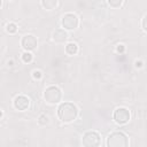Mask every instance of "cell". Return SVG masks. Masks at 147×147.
Returning <instances> with one entry per match:
<instances>
[{
  "label": "cell",
  "mask_w": 147,
  "mask_h": 147,
  "mask_svg": "<svg viewBox=\"0 0 147 147\" xmlns=\"http://www.w3.org/2000/svg\"><path fill=\"white\" fill-rule=\"evenodd\" d=\"M61 24L63 26V30L65 31H72L76 30L79 25V18L74 13H65L61 18Z\"/></svg>",
  "instance_id": "cell-4"
},
{
  "label": "cell",
  "mask_w": 147,
  "mask_h": 147,
  "mask_svg": "<svg viewBox=\"0 0 147 147\" xmlns=\"http://www.w3.org/2000/svg\"><path fill=\"white\" fill-rule=\"evenodd\" d=\"M68 39H69V33L63 29H56L53 32V40L57 44H64Z\"/></svg>",
  "instance_id": "cell-9"
},
{
  "label": "cell",
  "mask_w": 147,
  "mask_h": 147,
  "mask_svg": "<svg viewBox=\"0 0 147 147\" xmlns=\"http://www.w3.org/2000/svg\"><path fill=\"white\" fill-rule=\"evenodd\" d=\"M79 115V109L76 103L70 101L61 102L57 107V116L63 123L74 122Z\"/></svg>",
  "instance_id": "cell-1"
},
{
  "label": "cell",
  "mask_w": 147,
  "mask_h": 147,
  "mask_svg": "<svg viewBox=\"0 0 147 147\" xmlns=\"http://www.w3.org/2000/svg\"><path fill=\"white\" fill-rule=\"evenodd\" d=\"M113 118L114 121L119 124V125H123V124H126L130 118H131V113L127 108L125 107H118L114 110V114H113Z\"/></svg>",
  "instance_id": "cell-6"
},
{
  "label": "cell",
  "mask_w": 147,
  "mask_h": 147,
  "mask_svg": "<svg viewBox=\"0 0 147 147\" xmlns=\"http://www.w3.org/2000/svg\"><path fill=\"white\" fill-rule=\"evenodd\" d=\"M107 147H129V138L124 132H111L107 138Z\"/></svg>",
  "instance_id": "cell-2"
},
{
  "label": "cell",
  "mask_w": 147,
  "mask_h": 147,
  "mask_svg": "<svg viewBox=\"0 0 147 147\" xmlns=\"http://www.w3.org/2000/svg\"><path fill=\"white\" fill-rule=\"evenodd\" d=\"M108 5L113 8H119L122 5H123V1L122 0H109L108 1Z\"/></svg>",
  "instance_id": "cell-15"
},
{
  "label": "cell",
  "mask_w": 147,
  "mask_h": 147,
  "mask_svg": "<svg viewBox=\"0 0 147 147\" xmlns=\"http://www.w3.org/2000/svg\"><path fill=\"white\" fill-rule=\"evenodd\" d=\"M38 123H39L40 125H46V124L49 123V117H48L47 115H45V114H41V115L38 117Z\"/></svg>",
  "instance_id": "cell-14"
},
{
  "label": "cell",
  "mask_w": 147,
  "mask_h": 147,
  "mask_svg": "<svg viewBox=\"0 0 147 147\" xmlns=\"http://www.w3.org/2000/svg\"><path fill=\"white\" fill-rule=\"evenodd\" d=\"M21 45L25 52H31V51H34L37 48L38 40L33 34H25L21 40Z\"/></svg>",
  "instance_id": "cell-7"
},
{
  "label": "cell",
  "mask_w": 147,
  "mask_h": 147,
  "mask_svg": "<svg viewBox=\"0 0 147 147\" xmlns=\"http://www.w3.org/2000/svg\"><path fill=\"white\" fill-rule=\"evenodd\" d=\"M82 144L84 147H99L101 145V136L96 131H87L83 134Z\"/></svg>",
  "instance_id": "cell-5"
},
{
  "label": "cell",
  "mask_w": 147,
  "mask_h": 147,
  "mask_svg": "<svg viewBox=\"0 0 147 147\" xmlns=\"http://www.w3.org/2000/svg\"><path fill=\"white\" fill-rule=\"evenodd\" d=\"M6 31H7L8 33H15V32L17 31V25H16L15 23H13V22H9V23L6 25Z\"/></svg>",
  "instance_id": "cell-12"
},
{
  "label": "cell",
  "mask_w": 147,
  "mask_h": 147,
  "mask_svg": "<svg viewBox=\"0 0 147 147\" xmlns=\"http://www.w3.org/2000/svg\"><path fill=\"white\" fill-rule=\"evenodd\" d=\"M65 53L68 55H76L78 53V45L76 42H68L65 45Z\"/></svg>",
  "instance_id": "cell-10"
},
{
  "label": "cell",
  "mask_w": 147,
  "mask_h": 147,
  "mask_svg": "<svg viewBox=\"0 0 147 147\" xmlns=\"http://www.w3.org/2000/svg\"><path fill=\"white\" fill-rule=\"evenodd\" d=\"M134 65H136V68H141L142 67V61H136Z\"/></svg>",
  "instance_id": "cell-19"
},
{
  "label": "cell",
  "mask_w": 147,
  "mask_h": 147,
  "mask_svg": "<svg viewBox=\"0 0 147 147\" xmlns=\"http://www.w3.org/2000/svg\"><path fill=\"white\" fill-rule=\"evenodd\" d=\"M41 76H42V74H41L40 70H33V71H32V77H33L34 79H40Z\"/></svg>",
  "instance_id": "cell-16"
},
{
  "label": "cell",
  "mask_w": 147,
  "mask_h": 147,
  "mask_svg": "<svg viewBox=\"0 0 147 147\" xmlns=\"http://www.w3.org/2000/svg\"><path fill=\"white\" fill-rule=\"evenodd\" d=\"M1 117H2V111L0 110V118H1Z\"/></svg>",
  "instance_id": "cell-20"
},
{
  "label": "cell",
  "mask_w": 147,
  "mask_h": 147,
  "mask_svg": "<svg viewBox=\"0 0 147 147\" xmlns=\"http://www.w3.org/2000/svg\"><path fill=\"white\" fill-rule=\"evenodd\" d=\"M13 105H14V108L16 110H18V111H25L30 107V99L26 95L20 94L17 96H15V99L13 101Z\"/></svg>",
  "instance_id": "cell-8"
},
{
  "label": "cell",
  "mask_w": 147,
  "mask_h": 147,
  "mask_svg": "<svg viewBox=\"0 0 147 147\" xmlns=\"http://www.w3.org/2000/svg\"><path fill=\"white\" fill-rule=\"evenodd\" d=\"M44 99L49 105L60 103L62 100V91L56 85H51L45 88L44 91Z\"/></svg>",
  "instance_id": "cell-3"
},
{
  "label": "cell",
  "mask_w": 147,
  "mask_h": 147,
  "mask_svg": "<svg viewBox=\"0 0 147 147\" xmlns=\"http://www.w3.org/2000/svg\"><path fill=\"white\" fill-rule=\"evenodd\" d=\"M57 5H59V2H57L56 0H42V1H41V6H42L45 9H48V10L55 9V8L57 7Z\"/></svg>",
  "instance_id": "cell-11"
},
{
  "label": "cell",
  "mask_w": 147,
  "mask_h": 147,
  "mask_svg": "<svg viewBox=\"0 0 147 147\" xmlns=\"http://www.w3.org/2000/svg\"><path fill=\"white\" fill-rule=\"evenodd\" d=\"M146 18H147V15H145V16L142 17V30H144V31L147 30V28H146Z\"/></svg>",
  "instance_id": "cell-18"
},
{
  "label": "cell",
  "mask_w": 147,
  "mask_h": 147,
  "mask_svg": "<svg viewBox=\"0 0 147 147\" xmlns=\"http://www.w3.org/2000/svg\"><path fill=\"white\" fill-rule=\"evenodd\" d=\"M1 6H2V1L0 0V8H1Z\"/></svg>",
  "instance_id": "cell-21"
},
{
  "label": "cell",
  "mask_w": 147,
  "mask_h": 147,
  "mask_svg": "<svg viewBox=\"0 0 147 147\" xmlns=\"http://www.w3.org/2000/svg\"><path fill=\"white\" fill-rule=\"evenodd\" d=\"M124 49H125V46H124V45H117V47H116V51H117L118 53H123Z\"/></svg>",
  "instance_id": "cell-17"
},
{
  "label": "cell",
  "mask_w": 147,
  "mask_h": 147,
  "mask_svg": "<svg viewBox=\"0 0 147 147\" xmlns=\"http://www.w3.org/2000/svg\"><path fill=\"white\" fill-rule=\"evenodd\" d=\"M22 60H23V62H25V63L31 62V61L33 60L32 53H31V52H24V53L22 54Z\"/></svg>",
  "instance_id": "cell-13"
}]
</instances>
